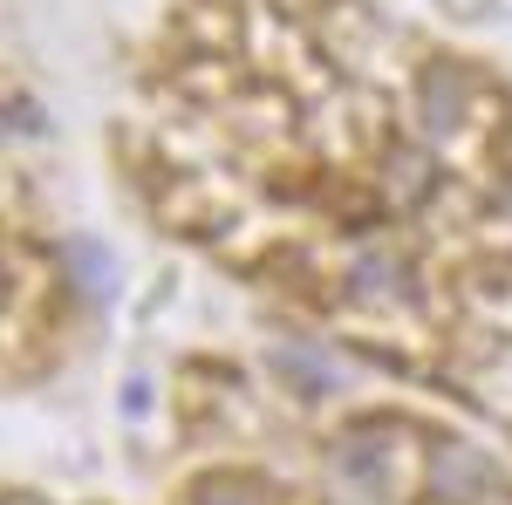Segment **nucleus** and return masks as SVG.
Masks as SVG:
<instances>
[{"instance_id": "obj_4", "label": "nucleus", "mask_w": 512, "mask_h": 505, "mask_svg": "<svg viewBox=\"0 0 512 505\" xmlns=\"http://www.w3.org/2000/svg\"><path fill=\"white\" fill-rule=\"evenodd\" d=\"M417 110H424V123L444 137V130L458 123V69H431V76H424V103H417Z\"/></svg>"}, {"instance_id": "obj_2", "label": "nucleus", "mask_w": 512, "mask_h": 505, "mask_svg": "<svg viewBox=\"0 0 512 505\" xmlns=\"http://www.w3.org/2000/svg\"><path fill=\"white\" fill-rule=\"evenodd\" d=\"M335 465L349 471L362 492H383V471H390V458H383V437H376V424H362V430H355L349 444L335 451Z\"/></svg>"}, {"instance_id": "obj_1", "label": "nucleus", "mask_w": 512, "mask_h": 505, "mask_svg": "<svg viewBox=\"0 0 512 505\" xmlns=\"http://www.w3.org/2000/svg\"><path fill=\"white\" fill-rule=\"evenodd\" d=\"M485 485H492V471H485V458H478L472 444H437L431 499H444V505H472V499H485Z\"/></svg>"}, {"instance_id": "obj_7", "label": "nucleus", "mask_w": 512, "mask_h": 505, "mask_svg": "<svg viewBox=\"0 0 512 505\" xmlns=\"http://www.w3.org/2000/svg\"><path fill=\"white\" fill-rule=\"evenodd\" d=\"M69 260H76V280L89 287V294L110 287V273H103V253H96V246H69Z\"/></svg>"}, {"instance_id": "obj_3", "label": "nucleus", "mask_w": 512, "mask_h": 505, "mask_svg": "<svg viewBox=\"0 0 512 505\" xmlns=\"http://www.w3.org/2000/svg\"><path fill=\"white\" fill-rule=\"evenodd\" d=\"M390 178H396V198L410 205V198H424V192L437 185V157L410 151V144H396V151H390Z\"/></svg>"}, {"instance_id": "obj_5", "label": "nucleus", "mask_w": 512, "mask_h": 505, "mask_svg": "<svg viewBox=\"0 0 512 505\" xmlns=\"http://www.w3.org/2000/svg\"><path fill=\"white\" fill-rule=\"evenodd\" d=\"M192 505H267V492L253 478H205L192 492Z\"/></svg>"}, {"instance_id": "obj_6", "label": "nucleus", "mask_w": 512, "mask_h": 505, "mask_svg": "<svg viewBox=\"0 0 512 505\" xmlns=\"http://www.w3.org/2000/svg\"><path fill=\"white\" fill-rule=\"evenodd\" d=\"M274 369H294V383L301 389H335V362H321V355H308V349H280L274 355Z\"/></svg>"}]
</instances>
